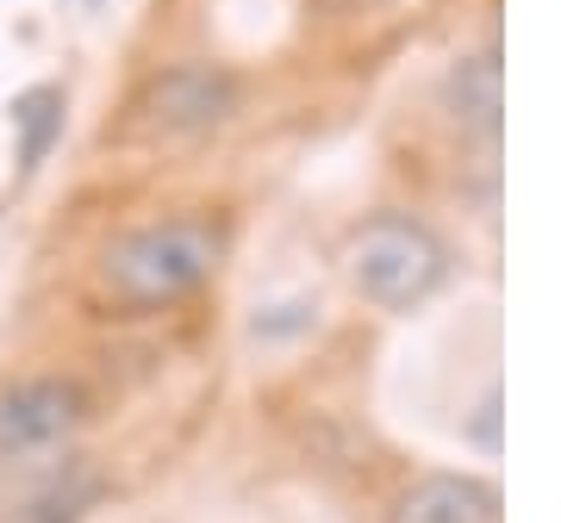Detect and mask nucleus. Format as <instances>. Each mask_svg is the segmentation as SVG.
<instances>
[{
	"label": "nucleus",
	"mask_w": 561,
	"mask_h": 523,
	"mask_svg": "<svg viewBox=\"0 0 561 523\" xmlns=\"http://www.w3.org/2000/svg\"><path fill=\"white\" fill-rule=\"evenodd\" d=\"M225 249H231V237L206 212L150 219V224H131V231H119V237L106 243L101 262H94V281L125 312H157V305H175L187 293H201L219 275Z\"/></svg>",
	"instance_id": "f257e3e1"
},
{
	"label": "nucleus",
	"mask_w": 561,
	"mask_h": 523,
	"mask_svg": "<svg viewBox=\"0 0 561 523\" xmlns=\"http://www.w3.org/2000/svg\"><path fill=\"white\" fill-rule=\"evenodd\" d=\"M350 287L381 312H412L449 281V243L412 212H375L350 231L343 249Z\"/></svg>",
	"instance_id": "f03ea898"
},
{
	"label": "nucleus",
	"mask_w": 561,
	"mask_h": 523,
	"mask_svg": "<svg viewBox=\"0 0 561 523\" xmlns=\"http://www.w3.org/2000/svg\"><path fill=\"white\" fill-rule=\"evenodd\" d=\"M88 423V393L69 374H25L0 386V462H44L76 443Z\"/></svg>",
	"instance_id": "7ed1b4c3"
},
{
	"label": "nucleus",
	"mask_w": 561,
	"mask_h": 523,
	"mask_svg": "<svg viewBox=\"0 0 561 523\" xmlns=\"http://www.w3.org/2000/svg\"><path fill=\"white\" fill-rule=\"evenodd\" d=\"M138 113L162 138H201V131H213L238 113V81L213 62H181V69H169L144 88Z\"/></svg>",
	"instance_id": "20e7f679"
},
{
	"label": "nucleus",
	"mask_w": 561,
	"mask_h": 523,
	"mask_svg": "<svg viewBox=\"0 0 561 523\" xmlns=\"http://www.w3.org/2000/svg\"><path fill=\"white\" fill-rule=\"evenodd\" d=\"M387 523H500V486L481 474H424L393 499Z\"/></svg>",
	"instance_id": "39448f33"
},
{
	"label": "nucleus",
	"mask_w": 561,
	"mask_h": 523,
	"mask_svg": "<svg viewBox=\"0 0 561 523\" xmlns=\"http://www.w3.org/2000/svg\"><path fill=\"white\" fill-rule=\"evenodd\" d=\"M7 119H13V143H20V175H38L50 150L62 143V119H69V94H62L57 81H38V88H25L13 94L7 106Z\"/></svg>",
	"instance_id": "423d86ee"
},
{
	"label": "nucleus",
	"mask_w": 561,
	"mask_h": 523,
	"mask_svg": "<svg viewBox=\"0 0 561 523\" xmlns=\"http://www.w3.org/2000/svg\"><path fill=\"white\" fill-rule=\"evenodd\" d=\"M443 101H449V119L474 138H500V57L481 50V57H461L443 81Z\"/></svg>",
	"instance_id": "0eeeda50"
},
{
	"label": "nucleus",
	"mask_w": 561,
	"mask_h": 523,
	"mask_svg": "<svg viewBox=\"0 0 561 523\" xmlns=\"http://www.w3.org/2000/svg\"><path fill=\"white\" fill-rule=\"evenodd\" d=\"M94 499H101V480H94L88 467H62L44 492H32V499L13 511V523H81Z\"/></svg>",
	"instance_id": "6e6552de"
}]
</instances>
